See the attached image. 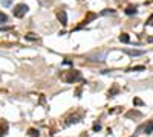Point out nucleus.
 I'll return each mask as SVG.
<instances>
[{
  "mask_svg": "<svg viewBox=\"0 0 153 137\" xmlns=\"http://www.w3.org/2000/svg\"><path fill=\"white\" fill-rule=\"evenodd\" d=\"M63 79H64L67 84H74V82L81 79V73H80L78 70H70V72L66 73V75H63Z\"/></svg>",
  "mask_w": 153,
  "mask_h": 137,
  "instance_id": "1",
  "label": "nucleus"
},
{
  "mask_svg": "<svg viewBox=\"0 0 153 137\" xmlns=\"http://www.w3.org/2000/svg\"><path fill=\"white\" fill-rule=\"evenodd\" d=\"M29 11V8L26 6L25 3H19V5H15L14 6V9H12V14L17 17V18H22V17H25V14Z\"/></svg>",
  "mask_w": 153,
  "mask_h": 137,
  "instance_id": "2",
  "label": "nucleus"
},
{
  "mask_svg": "<svg viewBox=\"0 0 153 137\" xmlns=\"http://www.w3.org/2000/svg\"><path fill=\"white\" fill-rule=\"evenodd\" d=\"M8 130H9V125L6 120H0V137H5Z\"/></svg>",
  "mask_w": 153,
  "mask_h": 137,
  "instance_id": "3",
  "label": "nucleus"
},
{
  "mask_svg": "<svg viewBox=\"0 0 153 137\" xmlns=\"http://www.w3.org/2000/svg\"><path fill=\"white\" fill-rule=\"evenodd\" d=\"M57 17H58V20L61 21V24H67V14L64 9H60V11L57 12Z\"/></svg>",
  "mask_w": 153,
  "mask_h": 137,
  "instance_id": "4",
  "label": "nucleus"
},
{
  "mask_svg": "<svg viewBox=\"0 0 153 137\" xmlns=\"http://www.w3.org/2000/svg\"><path fill=\"white\" fill-rule=\"evenodd\" d=\"M124 53L130 55V57H141V55H144V50H133V49H125Z\"/></svg>",
  "mask_w": 153,
  "mask_h": 137,
  "instance_id": "5",
  "label": "nucleus"
},
{
  "mask_svg": "<svg viewBox=\"0 0 153 137\" xmlns=\"http://www.w3.org/2000/svg\"><path fill=\"white\" fill-rule=\"evenodd\" d=\"M136 12H138V9H136V6H133V5H129L127 8H125V14H127V15H133Z\"/></svg>",
  "mask_w": 153,
  "mask_h": 137,
  "instance_id": "6",
  "label": "nucleus"
},
{
  "mask_svg": "<svg viewBox=\"0 0 153 137\" xmlns=\"http://www.w3.org/2000/svg\"><path fill=\"white\" fill-rule=\"evenodd\" d=\"M120 41H121V43H130L129 34H121V35H120Z\"/></svg>",
  "mask_w": 153,
  "mask_h": 137,
  "instance_id": "7",
  "label": "nucleus"
},
{
  "mask_svg": "<svg viewBox=\"0 0 153 137\" xmlns=\"http://www.w3.org/2000/svg\"><path fill=\"white\" fill-rule=\"evenodd\" d=\"M152 131H153V120L149 122V123L146 125V128H144V133H146V134H150Z\"/></svg>",
  "mask_w": 153,
  "mask_h": 137,
  "instance_id": "8",
  "label": "nucleus"
},
{
  "mask_svg": "<svg viewBox=\"0 0 153 137\" xmlns=\"http://www.w3.org/2000/svg\"><path fill=\"white\" fill-rule=\"evenodd\" d=\"M28 133H29V136H32V137H38V136H40L38 130H35V128H31V130H29Z\"/></svg>",
  "mask_w": 153,
  "mask_h": 137,
  "instance_id": "9",
  "label": "nucleus"
},
{
  "mask_svg": "<svg viewBox=\"0 0 153 137\" xmlns=\"http://www.w3.org/2000/svg\"><path fill=\"white\" fill-rule=\"evenodd\" d=\"M139 116H141L139 111H130V113L125 114V117H139Z\"/></svg>",
  "mask_w": 153,
  "mask_h": 137,
  "instance_id": "10",
  "label": "nucleus"
},
{
  "mask_svg": "<svg viewBox=\"0 0 153 137\" xmlns=\"http://www.w3.org/2000/svg\"><path fill=\"white\" fill-rule=\"evenodd\" d=\"M95 17H96V14H93V12H91V14H89V15L86 17V20H84L83 23H84V24H86V23H89V21H91V20H93V18H95Z\"/></svg>",
  "mask_w": 153,
  "mask_h": 137,
  "instance_id": "11",
  "label": "nucleus"
},
{
  "mask_svg": "<svg viewBox=\"0 0 153 137\" xmlns=\"http://www.w3.org/2000/svg\"><path fill=\"white\" fill-rule=\"evenodd\" d=\"M6 21H8V15L0 12V23H6Z\"/></svg>",
  "mask_w": 153,
  "mask_h": 137,
  "instance_id": "12",
  "label": "nucleus"
},
{
  "mask_svg": "<svg viewBox=\"0 0 153 137\" xmlns=\"http://www.w3.org/2000/svg\"><path fill=\"white\" fill-rule=\"evenodd\" d=\"M26 38H28V40H37V35L32 34V32H29L28 35H26Z\"/></svg>",
  "mask_w": 153,
  "mask_h": 137,
  "instance_id": "13",
  "label": "nucleus"
},
{
  "mask_svg": "<svg viewBox=\"0 0 153 137\" xmlns=\"http://www.w3.org/2000/svg\"><path fill=\"white\" fill-rule=\"evenodd\" d=\"M118 93V87H113L112 90H109V96H113V95H116Z\"/></svg>",
  "mask_w": 153,
  "mask_h": 137,
  "instance_id": "14",
  "label": "nucleus"
},
{
  "mask_svg": "<svg viewBox=\"0 0 153 137\" xmlns=\"http://www.w3.org/2000/svg\"><path fill=\"white\" fill-rule=\"evenodd\" d=\"M144 69H146L144 66H136V67H132L130 70H132V72H138V70H144Z\"/></svg>",
  "mask_w": 153,
  "mask_h": 137,
  "instance_id": "15",
  "label": "nucleus"
},
{
  "mask_svg": "<svg viewBox=\"0 0 153 137\" xmlns=\"http://www.w3.org/2000/svg\"><path fill=\"white\" fill-rule=\"evenodd\" d=\"M133 104H135V105H142V100L138 99V98H135V99H133Z\"/></svg>",
  "mask_w": 153,
  "mask_h": 137,
  "instance_id": "16",
  "label": "nucleus"
},
{
  "mask_svg": "<svg viewBox=\"0 0 153 137\" xmlns=\"http://www.w3.org/2000/svg\"><path fill=\"white\" fill-rule=\"evenodd\" d=\"M101 14H103V15H104V14H115V11H113V9H104Z\"/></svg>",
  "mask_w": 153,
  "mask_h": 137,
  "instance_id": "17",
  "label": "nucleus"
},
{
  "mask_svg": "<svg viewBox=\"0 0 153 137\" xmlns=\"http://www.w3.org/2000/svg\"><path fill=\"white\" fill-rule=\"evenodd\" d=\"M100 130H101V125L100 123H95L93 125V131H100Z\"/></svg>",
  "mask_w": 153,
  "mask_h": 137,
  "instance_id": "18",
  "label": "nucleus"
},
{
  "mask_svg": "<svg viewBox=\"0 0 153 137\" xmlns=\"http://www.w3.org/2000/svg\"><path fill=\"white\" fill-rule=\"evenodd\" d=\"M2 5L3 6H9L11 5V0H2Z\"/></svg>",
  "mask_w": 153,
  "mask_h": 137,
  "instance_id": "19",
  "label": "nucleus"
},
{
  "mask_svg": "<svg viewBox=\"0 0 153 137\" xmlns=\"http://www.w3.org/2000/svg\"><path fill=\"white\" fill-rule=\"evenodd\" d=\"M147 24H150V26H153V15L149 18V20H147Z\"/></svg>",
  "mask_w": 153,
  "mask_h": 137,
  "instance_id": "20",
  "label": "nucleus"
},
{
  "mask_svg": "<svg viewBox=\"0 0 153 137\" xmlns=\"http://www.w3.org/2000/svg\"><path fill=\"white\" fill-rule=\"evenodd\" d=\"M63 64H66V66H70V64H72V61H69V59H64V61H63Z\"/></svg>",
  "mask_w": 153,
  "mask_h": 137,
  "instance_id": "21",
  "label": "nucleus"
}]
</instances>
